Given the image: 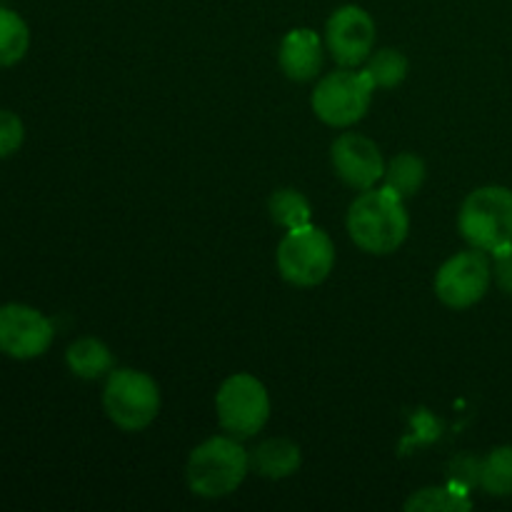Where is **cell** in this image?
I'll return each mask as SVG.
<instances>
[{
    "mask_svg": "<svg viewBox=\"0 0 512 512\" xmlns=\"http://www.w3.org/2000/svg\"><path fill=\"white\" fill-rule=\"evenodd\" d=\"M425 163L413 153H400L385 165L383 183L385 188L393 190L395 195H400L403 200L413 198L420 193L425 183Z\"/></svg>",
    "mask_w": 512,
    "mask_h": 512,
    "instance_id": "15",
    "label": "cell"
},
{
    "mask_svg": "<svg viewBox=\"0 0 512 512\" xmlns=\"http://www.w3.org/2000/svg\"><path fill=\"white\" fill-rule=\"evenodd\" d=\"M303 455L298 443L288 438H268L250 450V468L268 480H285L298 473Z\"/></svg>",
    "mask_w": 512,
    "mask_h": 512,
    "instance_id": "13",
    "label": "cell"
},
{
    "mask_svg": "<svg viewBox=\"0 0 512 512\" xmlns=\"http://www.w3.org/2000/svg\"><path fill=\"white\" fill-rule=\"evenodd\" d=\"M278 270L295 288H315L335 268V245L318 225H303L283 235L278 245Z\"/></svg>",
    "mask_w": 512,
    "mask_h": 512,
    "instance_id": "5",
    "label": "cell"
},
{
    "mask_svg": "<svg viewBox=\"0 0 512 512\" xmlns=\"http://www.w3.org/2000/svg\"><path fill=\"white\" fill-rule=\"evenodd\" d=\"M363 73L368 75L375 88H398L408 78V58L395 48L373 50L368 55V60H365Z\"/></svg>",
    "mask_w": 512,
    "mask_h": 512,
    "instance_id": "18",
    "label": "cell"
},
{
    "mask_svg": "<svg viewBox=\"0 0 512 512\" xmlns=\"http://www.w3.org/2000/svg\"><path fill=\"white\" fill-rule=\"evenodd\" d=\"M348 235L363 253L390 255L405 243L410 233V218L405 200L393 190L370 188L353 200L348 210Z\"/></svg>",
    "mask_w": 512,
    "mask_h": 512,
    "instance_id": "1",
    "label": "cell"
},
{
    "mask_svg": "<svg viewBox=\"0 0 512 512\" xmlns=\"http://www.w3.org/2000/svg\"><path fill=\"white\" fill-rule=\"evenodd\" d=\"M23 140V120L10 110H0V158H10L13 153H18Z\"/></svg>",
    "mask_w": 512,
    "mask_h": 512,
    "instance_id": "21",
    "label": "cell"
},
{
    "mask_svg": "<svg viewBox=\"0 0 512 512\" xmlns=\"http://www.w3.org/2000/svg\"><path fill=\"white\" fill-rule=\"evenodd\" d=\"M493 280L505 295L512 298V245L493 255Z\"/></svg>",
    "mask_w": 512,
    "mask_h": 512,
    "instance_id": "22",
    "label": "cell"
},
{
    "mask_svg": "<svg viewBox=\"0 0 512 512\" xmlns=\"http://www.w3.org/2000/svg\"><path fill=\"white\" fill-rule=\"evenodd\" d=\"M375 85L363 70L340 68L318 80L310 105L318 120L330 128H350L360 123L373 103Z\"/></svg>",
    "mask_w": 512,
    "mask_h": 512,
    "instance_id": "6",
    "label": "cell"
},
{
    "mask_svg": "<svg viewBox=\"0 0 512 512\" xmlns=\"http://www.w3.org/2000/svg\"><path fill=\"white\" fill-rule=\"evenodd\" d=\"M30 48L28 23L18 13L0 8V68L20 63Z\"/></svg>",
    "mask_w": 512,
    "mask_h": 512,
    "instance_id": "19",
    "label": "cell"
},
{
    "mask_svg": "<svg viewBox=\"0 0 512 512\" xmlns=\"http://www.w3.org/2000/svg\"><path fill=\"white\" fill-rule=\"evenodd\" d=\"M330 160L335 175L358 193L375 188L385 175V160L378 143L360 133L338 135L330 148Z\"/></svg>",
    "mask_w": 512,
    "mask_h": 512,
    "instance_id": "11",
    "label": "cell"
},
{
    "mask_svg": "<svg viewBox=\"0 0 512 512\" xmlns=\"http://www.w3.org/2000/svg\"><path fill=\"white\" fill-rule=\"evenodd\" d=\"M478 483L493 498L512 495V445H500L478 465Z\"/></svg>",
    "mask_w": 512,
    "mask_h": 512,
    "instance_id": "16",
    "label": "cell"
},
{
    "mask_svg": "<svg viewBox=\"0 0 512 512\" xmlns=\"http://www.w3.org/2000/svg\"><path fill=\"white\" fill-rule=\"evenodd\" d=\"M248 473L250 453L233 435H215L200 443L185 465L188 488L205 500L228 498L243 485Z\"/></svg>",
    "mask_w": 512,
    "mask_h": 512,
    "instance_id": "2",
    "label": "cell"
},
{
    "mask_svg": "<svg viewBox=\"0 0 512 512\" xmlns=\"http://www.w3.org/2000/svg\"><path fill=\"white\" fill-rule=\"evenodd\" d=\"M65 363H68L70 373L75 378L98 380L113 370L115 360L103 340L93 338V335H85V338H78L70 345L68 353H65Z\"/></svg>",
    "mask_w": 512,
    "mask_h": 512,
    "instance_id": "14",
    "label": "cell"
},
{
    "mask_svg": "<svg viewBox=\"0 0 512 512\" xmlns=\"http://www.w3.org/2000/svg\"><path fill=\"white\" fill-rule=\"evenodd\" d=\"M458 230L470 248L500 253L512 245V190L505 185H485L463 200Z\"/></svg>",
    "mask_w": 512,
    "mask_h": 512,
    "instance_id": "3",
    "label": "cell"
},
{
    "mask_svg": "<svg viewBox=\"0 0 512 512\" xmlns=\"http://www.w3.org/2000/svg\"><path fill=\"white\" fill-rule=\"evenodd\" d=\"M270 218L275 225L285 230L303 228V225L313 223V208H310L308 198L295 188H280L270 195Z\"/></svg>",
    "mask_w": 512,
    "mask_h": 512,
    "instance_id": "17",
    "label": "cell"
},
{
    "mask_svg": "<svg viewBox=\"0 0 512 512\" xmlns=\"http://www.w3.org/2000/svg\"><path fill=\"white\" fill-rule=\"evenodd\" d=\"M215 413L225 433L238 440L253 438L268 425L270 395L255 375L235 373L220 385L215 395Z\"/></svg>",
    "mask_w": 512,
    "mask_h": 512,
    "instance_id": "7",
    "label": "cell"
},
{
    "mask_svg": "<svg viewBox=\"0 0 512 512\" xmlns=\"http://www.w3.org/2000/svg\"><path fill=\"white\" fill-rule=\"evenodd\" d=\"M470 498L453 488H423L405 503L408 512H463L470 510Z\"/></svg>",
    "mask_w": 512,
    "mask_h": 512,
    "instance_id": "20",
    "label": "cell"
},
{
    "mask_svg": "<svg viewBox=\"0 0 512 512\" xmlns=\"http://www.w3.org/2000/svg\"><path fill=\"white\" fill-rule=\"evenodd\" d=\"M325 48L340 68H358L375 50V20L360 5H343L325 23Z\"/></svg>",
    "mask_w": 512,
    "mask_h": 512,
    "instance_id": "10",
    "label": "cell"
},
{
    "mask_svg": "<svg viewBox=\"0 0 512 512\" xmlns=\"http://www.w3.org/2000/svg\"><path fill=\"white\" fill-rule=\"evenodd\" d=\"M280 70L295 83H308L323 70V40L315 30L295 28L280 40Z\"/></svg>",
    "mask_w": 512,
    "mask_h": 512,
    "instance_id": "12",
    "label": "cell"
},
{
    "mask_svg": "<svg viewBox=\"0 0 512 512\" xmlns=\"http://www.w3.org/2000/svg\"><path fill=\"white\" fill-rule=\"evenodd\" d=\"M490 283H493V263L488 260V253L470 248L440 265L435 275V295L448 308L465 310L485 298Z\"/></svg>",
    "mask_w": 512,
    "mask_h": 512,
    "instance_id": "8",
    "label": "cell"
},
{
    "mask_svg": "<svg viewBox=\"0 0 512 512\" xmlns=\"http://www.w3.org/2000/svg\"><path fill=\"white\" fill-rule=\"evenodd\" d=\"M103 408L110 423L125 433H140L160 413V388L148 373L133 368H113L103 388Z\"/></svg>",
    "mask_w": 512,
    "mask_h": 512,
    "instance_id": "4",
    "label": "cell"
},
{
    "mask_svg": "<svg viewBox=\"0 0 512 512\" xmlns=\"http://www.w3.org/2000/svg\"><path fill=\"white\" fill-rule=\"evenodd\" d=\"M55 328L40 310L23 303L0 305V353L15 360H33L48 353Z\"/></svg>",
    "mask_w": 512,
    "mask_h": 512,
    "instance_id": "9",
    "label": "cell"
}]
</instances>
